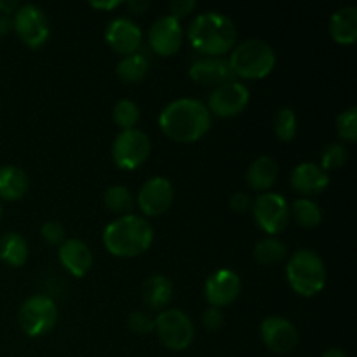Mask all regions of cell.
Segmentation results:
<instances>
[{"label": "cell", "mask_w": 357, "mask_h": 357, "mask_svg": "<svg viewBox=\"0 0 357 357\" xmlns=\"http://www.w3.org/2000/svg\"><path fill=\"white\" fill-rule=\"evenodd\" d=\"M142 298L145 305L152 310L164 309L173 300V282L162 274L152 275L143 282Z\"/></svg>", "instance_id": "44dd1931"}, {"label": "cell", "mask_w": 357, "mask_h": 357, "mask_svg": "<svg viewBox=\"0 0 357 357\" xmlns=\"http://www.w3.org/2000/svg\"><path fill=\"white\" fill-rule=\"evenodd\" d=\"M188 75L194 82L201 86H222V84L234 80V72L230 65L223 58H202L197 59L188 70Z\"/></svg>", "instance_id": "e0dca14e"}, {"label": "cell", "mask_w": 357, "mask_h": 357, "mask_svg": "<svg viewBox=\"0 0 357 357\" xmlns=\"http://www.w3.org/2000/svg\"><path fill=\"white\" fill-rule=\"evenodd\" d=\"M91 7H94V9H114V7L121 6V2L119 0H114V2H89Z\"/></svg>", "instance_id": "60d3db41"}, {"label": "cell", "mask_w": 357, "mask_h": 357, "mask_svg": "<svg viewBox=\"0 0 357 357\" xmlns=\"http://www.w3.org/2000/svg\"><path fill=\"white\" fill-rule=\"evenodd\" d=\"M250 103V91L244 84L237 80L222 84L215 87L208 98L209 114H215L218 117H234L239 115Z\"/></svg>", "instance_id": "8fae6325"}, {"label": "cell", "mask_w": 357, "mask_h": 357, "mask_svg": "<svg viewBox=\"0 0 357 357\" xmlns=\"http://www.w3.org/2000/svg\"><path fill=\"white\" fill-rule=\"evenodd\" d=\"M105 38L114 51L121 54H132L142 45L143 35L138 24L129 17H114L107 24Z\"/></svg>", "instance_id": "2e32d148"}, {"label": "cell", "mask_w": 357, "mask_h": 357, "mask_svg": "<svg viewBox=\"0 0 357 357\" xmlns=\"http://www.w3.org/2000/svg\"><path fill=\"white\" fill-rule=\"evenodd\" d=\"M195 7H197V2H195V0H173V2L169 3V16H173L174 20L180 21L181 17L194 13Z\"/></svg>", "instance_id": "e575fe53"}, {"label": "cell", "mask_w": 357, "mask_h": 357, "mask_svg": "<svg viewBox=\"0 0 357 357\" xmlns=\"http://www.w3.org/2000/svg\"><path fill=\"white\" fill-rule=\"evenodd\" d=\"M128 7L135 14H143L150 7V2H146V0H131V2H128Z\"/></svg>", "instance_id": "f35d334b"}, {"label": "cell", "mask_w": 357, "mask_h": 357, "mask_svg": "<svg viewBox=\"0 0 357 357\" xmlns=\"http://www.w3.org/2000/svg\"><path fill=\"white\" fill-rule=\"evenodd\" d=\"M230 208L237 213H244L251 208V199L250 195L243 194V192H237V194L232 195L230 199Z\"/></svg>", "instance_id": "8d00e7d4"}, {"label": "cell", "mask_w": 357, "mask_h": 357, "mask_svg": "<svg viewBox=\"0 0 357 357\" xmlns=\"http://www.w3.org/2000/svg\"><path fill=\"white\" fill-rule=\"evenodd\" d=\"M159 126L164 135L178 143L201 139L211 128V114L202 101L180 98L171 101L159 115Z\"/></svg>", "instance_id": "6da1fadb"}, {"label": "cell", "mask_w": 357, "mask_h": 357, "mask_svg": "<svg viewBox=\"0 0 357 357\" xmlns=\"http://www.w3.org/2000/svg\"><path fill=\"white\" fill-rule=\"evenodd\" d=\"M274 131L281 142H291L296 135V115L289 107L281 108L274 119Z\"/></svg>", "instance_id": "f546056e"}, {"label": "cell", "mask_w": 357, "mask_h": 357, "mask_svg": "<svg viewBox=\"0 0 357 357\" xmlns=\"http://www.w3.org/2000/svg\"><path fill=\"white\" fill-rule=\"evenodd\" d=\"M155 331L160 344L169 351H185L194 340V324L180 309L162 310L155 317Z\"/></svg>", "instance_id": "52a82bcc"}, {"label": "cell", "mask_w": 357, "mask_h": 357, "mask_svg": "<svg viewBox=\"0 0 357 357\" xmlns=\"http://www.w3.org/2000/svg\"><path fill=\"white\" fill-rule=\"evenodd\" d=\"M347 160V149H345L342 143H330V145L324 146V150L321 152V167L324 171L330 169H338L342 167Z\"/></svg>", "instance_id": "4dcf8cb0"}, {"label": "cell", "mask_w": 357, "mask_h": 357, "mask_svg": "<svg viewBox=\"0 0 357 357\" xmlns=\"http://www.w3.org/2000/svg\"><path fill=\"white\" fill-rule=\"evenodd\" d=\"M330 33L337 44H354L357 38V9L354 6L342 7L331 16Z\"/></svg>", "instance_id": "ffe728a7"}, {"label": "cell", "mask_w": 357, "mask_h": 357, "mask_svg": "<svg viewBox=\"0 0 357 357\" xmlns=\"http://www.w3.org/2000/svg\"><path fill=\"white\" fill-rule=\"evenodd\" d=\"M202 324H204L208 330H218L223 324V314L218 307H208V309L202 312Z\"/></svg>", "instance_id": "d590c367"}, {"label": "cell", "mask_w": 357, "mask_h": 357, "mask_svg": "<svg viewBox=\"0 0 357 357\" xmlns=\"http://www.w3.org/2000/svg\"><path fill=\"white\" fill-rule=\"evenodd\" d=\"M188 38L199 52L216 58L234 47L237 31L229 17L208 10V13L199 14L192 21L190 28H188Z\"/></svg>", "instance_id": "3957f363"}, {"label": "cell", "mask_w": 357, "mask_h": 357, "mask_svg": "<svg viewBox=\"0 0 357 357\" xmlns=\"http://www.w3.org/2000/svg\"><path fill=\"white\" fill-rule=\"evenodd\" d=\"M10 30H13V20L6 14H0V37L9 33Z\"/></svg>", "instance_id": "ab89813d"}, {"label": "cell", "mask_w": 357, "mask_h": 357, "mask_svg": "<svg viewBox=\"0 0 357 357\" xmlns=\"http://www.w3.org/2000/svg\"><path fill=\"white\" fill-rule=\"evenodd\" d=\"M253 253L258 264L274 265L284 260L286 255H288V248L282 241L275 239V237H265L255 244Z\"/></svg>", "instance_id": "484cf974"}, {"label": "cell", "mask_w": 357, "mask_h": 357, "mask_svg": "<svg viewBox=\"0 0 357 357\" xmlns=\"http://www.w3.org/2000/svg\"><path fill=\"white\" fill-rule=\"evenodd\" d=\"M0 218H2V202H0Z\"/></svg>", "instance_id": "7bdbcfd3"}, {"label": "cell", "mask_w": 357, "mask_h": 357, "mask_svg": "<svg viewBox=\"0 0 357 357\" xmlns=\"http://www.w3.org/2000/svg\"><path fill=\"white\" fill-rule=\"evenodd\" d=\"M153 241V229L143 216L124 215L108 223L103 230V243L115 257L131 258L145 253Z\"/></svg>", "instance_id": "7a4b0ae2"}, {"label": "cell", "mask_w": 357, "mask_h": 357, "mask_svg": "<svg viewBox=\"0 0 357 357\" xmlns=\"http://www.w3.org/2000/svg\"><path fill=\"white\" fill-rule=\"evenodd\" d=\"M115 72H117L119 79L124 80V82H139V80L146 75V72H149V61H146L145 56L132 52V54L124 56V58L117 63Z\"/></svg>", "instance_id": "d4e9b609"}, {"label": "cell", "mask_w": 357, "mask_h": 357, "mask_svg": "<svg viewBox=\"0 0 357 357\" xmlns=\"http://www.w3.org/2000/svg\"><path fill=\"white\" fill-rule=\"evenodd\" d=\"M13 28L20 35L21 40L31 49L42 47L47 42L51 28L44 10L35 3L20 6L13 20Z\"/></svg>", "instance_id": "30bf717a"}, {"label": "cell", "mask_w": 357, "mask_h": 357, "mask_svg": "<svg viewBox=\"0 0 357 357\" xmlns=\"http://www.w3.org/2000/svg\"><path fill=\"white\" fill-rule=\"evenodd\" d=\"M149 40L157 54L171 56L181 47L183 28H181L180 21L174 20L173 16H160L150 26Z\"/></svg>", "instance_id": "9a60e30c"}, {"label": "cell", "mask_w": 357, "mask_h": 357, "mask_svg": "<svg viewBox=\"0 0 357 357\" xmlns=\"http://www.w3.org/2000/svg\"><path fill=\"white\" fill-rule=\"evenodd\" d=\"M28 243L21 234L7 232L0 239V258L10 267H23L28 260Z\"/></svg>", "instance_id": "cb8c5ba5"}, {"label": "cell", "mask_w": 357, "mask_h": 357, "mask_svg": "<svg viewBox=\"0 0 357 357\" xmlns=\"http://www.w3.org/2000/svg\"><path fill=\"white\" fill-rule=\"evenodd\" d=\"M338 135L345 142H356L357 138V108L351 107L349 110L342 112L337 119Z\"/></svg>", "instance_id": "1f68e13d"}, {"label": "cell", "mask_w": 357, "mask_h": 357, "mask_svg": "<svg viewBox=\"0 0 357 357\" xmlns=\"http://www.w3.org/2000/svg\"><path fill=\"white\" fill-rule=\"evenodd\" d=\"M293 216H295L296 223L305 229H312V227H317L323 220V213H321V208L310 199H296L291 206Z\"/></svg>", "instance_id": "4316f807"}, {"label": "cell", "mask_w": 357, "mask_h": 357, "mask_svg": "<svg viewBox=\"0 0 357 357\" xmlns=\"http://www.w3.org/2000/svg\"><path fill=\"white\" fill-rule=\"evenodd\" d=\"M128 323H129V328L138 335H146L150 333V331L155 330V319H152V317H150L146 312H143V310H136V312H132L131 316H129Z\"/></svg>", "instance_id": "836d02e7"}, {"label": "cell", "mask_w": 357, "mask_h": 357, "mask_svg": "<svg viewBox=\"0 0 357 357\" xmlns=\"http://www.w3.org/2000/svg\"><path fill=\"white\" fill-rule=\"evenodd\" d=\"M241 293V278L230 268L213 272L204 286L206 300L211 307H225L232 303Z\"/></svg>", "instance_id": "5bb4252c"}, {"label": "cell", "mask_w": 357, "mask_h": 357, "mask_svg": "<svg viewBox=\"0 0 357 357\" xmlns=\"http://www.w3.org/2000/svg\"><path fill=\"white\" fill-rule=\"evenodd\" d=\"M174 188L164 176H153L142 185L138 192V206L146 216H160L171 208Z\"/></svg>", "instance_id": "7c38bea8"}, {"label": "cell", "mask_w": 357, "mask_h": 357, "mask_svg": "<svg viewBox=\"0 0 357 357\" xmlns=\"http://www.w3.org/2000/svg\"><path fill=\"white\" fill-rule=\"evenodd\" d=\"M114 121L119 128H122V131L132 129L139 121L138 105L131 100L117 101L114 107Z\"/></svg>", "instance_id": "f1b7e54d"}, {"label": "cell", "mask_w": 357, "mask_h": 357, "mask_svg": "<svg viewBox=\"0 0 357 357\" xmlns=\"http://www.w3.org/2000/svg\"><path fill=\"white\" fill-rule=\"evenodd\" d=\"M103 201L110 211L121 213L122 216L129 215V211L135 206V197H132L131 190L124 185H114V187L107 188Z\"/></svg>", "instance_id": "83f0119b"}, {"label": "cell", "mask_w": 357, "mask_h": 357, "mask_svg": "<svg viewBox=\"0 0 357 357\" xmlns=\"http://www.w3.org/2000/svg\"><path fill=\"white\" fill-rule=\"evenodd\" d=\"M234 75L243 79H261L268 75L275 65V52L267 42L260 38H250L237 45L229 58Z\"/></svg>", "instance_id": "5b68a950"}, {"label": "cell", "mask_w": 357, "mask_h": 357, "mask_svg": "<svg viewBox=\"0 0 357 357\" xmlns=\"http://www.w3.org/2000/svg\"><path fill=\"white\" fill-rule=\"evenodd\" d=\"M278 162L268 155H260L251 162L246 173L248 185L253 190H267L278 180Z\"/></svg>", "instance_id": "603a6c76"}, {"label": "cell", "mask_w": 357, "mask_h": 357, "mask_svg": "<svg viewBox=\"0 0 357 357\" xmlns=\"http://www.w3.org/2000/svg\"><path fill=\"white\" fill-rule=\"evenodd\" d=\"M251 209H253L257 225L271 236L281 234L288 227L291 213H289L288 202L281 194L267 192V194L258 195L251 204Z\"/></svg>", "instance_id": "9c48e42d"}, {"label": "cell", "mask_w": 357, "mask_h": 357, "mask_svg": "<svg viewBox=\"0 0 357 357\" xmlns=\"http://www.w3.org/2000/svg\"><path fill=\"white\" fill-rule=\"evenodd\" d=\"M321 357H349L342 349H330V351L324 352Z\"/></svg>", "instance_id": "b9f144b4"}, {"label": "cell", "mask_w": 357, "mask_h": 357, "mask_svg": "<svg viewBox=\"0 0 357 357\" xmlns=\"http://www.w3.org/2000/svg\"><path fill=\"white\" fill-rule=\"evenodd\" d=\"M330 185V176L314 162H302L291 171V187L303 195L321 194Z\"/></svg>", "instance_id": "d6986e66"}, {"label": "cell", "mask_w": 357, "mask_h": 357, "mask_svg": "<svg viewBox=\"0 0 357 357\" xmlns=\"http://www.w3.org/2000/svg\"><path fill=\"white\" fill-rule=\"evenodd\" d=\"M58 321V307L54 300L44 295L30 296L17 312L21 331L28 337H42L54 328Z\"/></svg>", "instance_id": "8992f818"}, {"label": "cell", "mask_w": 357, "mask_h": 357, "mask_svg": "<svg viewBox=\"0 0 357 357\" xmlns=\"http://www.w3.org/2000/svg\"><path fill=\"white\" fill-rule=\"evenodd\" d=\"M17 9H20V2L17 0H0V14L9 16V14L16 13Z\"/></svg>", "instance_id": "74e56055"}, {"label": "cell", "mask_w": 357, "mask_h": 357, "mask_svg": "<svg viewBox=\"0 0 357 357\" xmlns=\"http://www.w3.org/2000/svg\"><path fill=\"white\" fill-rule=\"evenodd\" d=\"M260 335L264 344L278 354L291 352L298 344V330L291 321L281 316H271L264 319L260 326Z\"/></svg>", "instance_id": "4fadbf2b"}, {"label": "cell", "mask_w": 357, "mask_h": 357, "mask_svg": "<svg viewBox=\"0 0 357 357\" xmlns=\"http://www.w3.org/2000/svg\"><path fill=\"white\" fill-rule=\"evenodd\" d=\"M42 237L47 244H52V246H61L63 243L66 241V232H65V227L61 225L59 222H45L40 229Z\"/></svg>", "instance_id": "d6a6232c"}, {"label": "cell", "mask_w": 357, "mask_h": 357, "mask_svg": "<svg viewBox=\"0 0 357 357\" xmlns=\"http://www.w3.org/2000/svg\"><path fill=\"white\" fill-rule=\"evenodd\" d=\"M59 261L73 278H84L93 267V253L80 239H66L59 246Z\"/></svg>", "instance_id": "ac0fdd59"}, {"label": "cell", "mask_w": 357, "mask_h": 357, "mask_svg": "<svg viewBox=\"0 0 357 357\" xmlns=\"http://www.w3.org/2000/svg\"><path fill=\"white\" fill-rule=\"evenodd\" d=\"M150 155V139L139 129H126L119 132L112 145V157L121 169L132 171L145 164Z\"/></svg>", "instance_id": "ba28073f"}, {"label": "cell", "mask_w": 357, "mask_h": 357, "mask_svg": "<svg viewBox=\"0 0 357 357\" xmlns=\"http://www.w3.org/2000/svg\"><path fill=\"white\" fill-rule=\"evenodd\" d=\"M30 180L28 174L17 166L0 167V199L6 201H17L26 195Z\"/></svg>", "instance_id": "7402d4cb"}, {"label": "cell", "mask_w": 357, "mask_h": 357, "mask_svg": "<svg viewBox=\"0 0 357 357\" xmlns=\"http://www.w3.org/2000/svg\"><path fill=\"white\" fill-rule=\"evenodd\" d=\"M286 278L293 291L302 296H314L326 284V268L316 251L302 248L288 260Z\"/></svg>", "instance_id": "277c9868"}]
</instances>
